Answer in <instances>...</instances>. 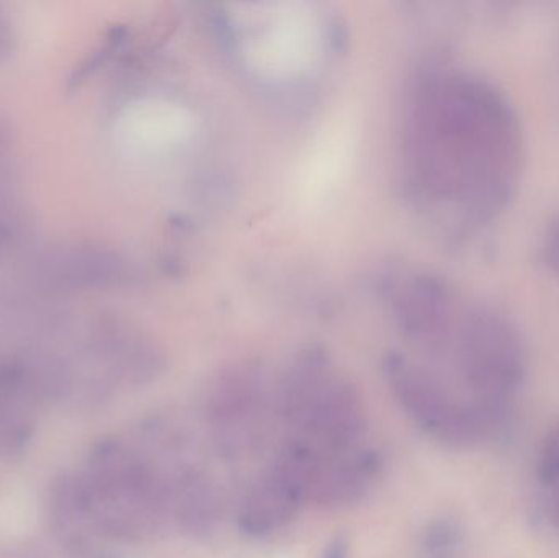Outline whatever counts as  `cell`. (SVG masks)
I'll return each mask as SVG.
<instances>
[{"label": "cell", "mask_w": 559, "mask_h": 558, "mask_svg": "<svg viewBox=\"0 0 559 558\" xmlns=\"http://www.w3.org/2000/svg\"><path fill=\"white\" fill-rule=\"evenodd\" d=\"M170 518L192 539H209L215 533L222 501L205 472L183 467L170 477Z\"/></svg>", "instance_id": "ba28073f"}, {"label": "cell", "mask_w": 559, "mask_h": 558, "mask_svg": "<svg viewBox=\"0 0 559 558\" xmlns=\"http://www.w3.org/2000/svg\"><path fill=\"white\" fill-rule=\"evenodd\" d=\"M365 428L360 393L347 380L331 377L296 431L325 458H341L360 446Z\"/></svg>", "instance_id": "277c9868"}, {"label": "cell", "mask_w": 559, "mask_h": 558, "mask_svg": "<svg viewBox=\"0 0 559 558\" xmlns=\"http://www.w3.org/2000/svg\"><path fill=\"white\" fill-rule=\"evenodd\" d=\"M321 558H350V544L345 534H337L329 541Z\"/></svg>", "instance_id": "30bf717a"}, {"label": "cell", "mask_w": 559, "mask_h": 558, "mask_svg": "<svg viewBox=\"0 0 559 558\" xmlns=\"http://www.w3.org/2000/svg\"><path fill=\"white\" fill-rule=\"evenodd\" d=\"M383 468V454L373 448L358 446L341 458H324L309 491L308 503L328 510L361 503Z\"/></svg>", "instance_id": "8992f818"}, {"label": "cell", "mask_w": 559, "mask_h": 558, "mask_svg": "<svg viewBox=\"0 0 559 558\" xmlns=\"http://www.w3.org/2000/svg\"><path fill=\"white\" fill-rule=\"evenodd\" d=\"M195 134V118L183 105L167 98H141L121 111L117 141L128 156H166L186 146Z\"/></svg>", "instance_id": "3957f363"}, {"label": "cell", "mask_w": 559, "mask_h": 558, "mask_svg": "<svg viewBox=\"0 0 559 558\" xmlns=\"http://www.w3.org/2000/svg\"><path fill=\"white\" fill-rule=\"evenodd\" d=\"M386 376L401 408L440 444L468 448L488 428L475 406L455 402L432 377L413 369L400 357L386 360Z\"/></svg>", "instance_id": "7a4b0ae2"}, {"label": "cell", "mask_w": 559, "mask_h": 558, "mask_svg": "<svg viewBox=\"0 0 559 558\" xmlns=\"http://www.w3.org/2000/svg\"><path fill=\"white\" fill-rule=\"evenodd\" d=\"M354 153V136L344 124H334L318 138L296 180V197L302 210H318L341 189L350 173Z\"/></svg>", "instance_id": "5b68a950"}, {"label": "cell", "mask_w": 559, "mask_h": 558, "mask_svg": "<svg viewBox=\"0 0 559 558\" xmlns=\"http://www.w3.org/2000/svg\"><path fill=\"white\" fill-rule=\"evenodd\" d=\"M460 530L453 521L437 520L424 531L423 549L429 557L445 558L455 549Z\"/></svg>", "instance_id": "9c48e42d"}, {"label": "cell", "mask_w": 559, "mask_h": 558, "mask_svg": "<svg viewBox=\"0 0 559 558\" xmlns=\"http://www.w3.org/2000/svg\"><path fill=\"white\" fill-rule=\"evenodd\" d=\"M305 503L301 494L271 468L241 501L238 511L239 531L249 539L271 537L288 526Z\"/></svg>", "instance_id": "52a82bcc"}, {"label": "cell", "mask_w": 559, "mask_h": 558, "mask_svg": "<svg viewBox=\"0 0 559 558\" xmlns=\"http://www.w3.org/2000/svg\"><path fill=\"white\" fill-rule=\"evenodd\" d=\"M258 28L245 39V58L255 74L272 81L302 78L322 55L321 22L302 3L274 5L258 16Z\"/></svg>", "instance_id": "6da1fadb"}]
</instances>
